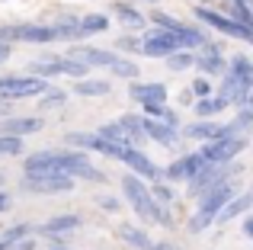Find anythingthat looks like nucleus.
I'll use <instances>...</instances> for the list:
<instances>
[{
  "instance_id": "obj_1",
  "label": "nucleus",
  "mask_w": 253,
  "mask_h": 250,
  "mask_svg": "<svg viewBox=\"0 0 253 250\" xmlns=\"http://www.w3.org/2000/svg\"><path fill=\"white\" fill-rule=\"evenodd\" d=\"M26 173H68L74 180H90V183H103L106 173L96 170L90 164V157L81 148H45L26 157L23 164Z\"/></svg>"
},
{
  "instance_id": "obj_2",
  "label": "nucleus",
  "mask_w": 253,
  "mask_h": 250,
  "mask_svg": "<svg viewBox=\"0 0 253 250\" xmlns=\"http://www.w3.org/2000/svg\"><path fill=\"white\" fill-rule=\"evenodd\" d=\"M234 196H237V189H234V183H231V180L221 183V186H215V189H209V193H202V196H199L196 212H192L189 221H186L189 234H202V231H209L211 225H218V215H221V208L228 206Z\"/></svg>"
},
{
  "instance_id": "obj_3",
  "label": "nucleus",
  "mask_w": 253,
  "mask_h": 250,
  "mask_svg": "<svg viewBox=\"0 0 253 250\" xmlns=\"http://www.w3.org/2000/svg\"><path fill=\"white\" fill-rule=\"evenodd\" d=\"M68 42L61 19L58 23H10L0 26V42H26V45H48V42Z\"/></svg>"
},
{
  "instance_id": "obj_4",
  "label": "nucleus",
  "mask_w": 253,
  "mask_h": 250,
  "mask_svg": "<svg viewBox=\"0 0 253 250\" xmlns=\"http://www.w3.org/2000/svg\"><path fill=\"white\" fill-rule=\"evenodd\" d=\"M241 170H244V164H237V161H228V164L209 161L189 183H186V196H189V199H199L202 193H209V189H215V186H221V183H228L231 176H237Z\"/></svg>"
},
{
  "instance_id": "obj_5",
  "label": "nucleus",
  "mask_w": 253,
  "mask_h": 250,
  "mask_svg": "<svg viewBox=\"0 0 253 250\" xmlns=\"http://www.w3.org/2000/svg\"><path fill=\"white\" fill-rule=\"evenodd\" d=\"M99 135H106L109 141H119V144H128V148H141L144 141H148V131H144V116H119V119L99 125Z\"/></svg>"
},
{
  "instance_id": "obj_6",
  "label": "nucleus",
  "mask_w": 253,
  "mask_h": 250,
  "mask_svg": "<svg viewBox=\"0 0 253 250\" xmlns=\"http://www.w3.org/2000/svg\"><path fill=\"white\" fill-rule=\"evenodd\" d=\"M122 196H125V202H128V206L135 208L138 221H154L157 199H154V193H151L148 183H144L138 173H131V170L122 176Z\"/></svg>"
},
{
  "instance_id": "obj_7",
  "label": "nucleus",
  "mask_w": 253,
  "mask_h": 250,
  "mask_svg": "<svg viewBox=\"0 0 253 250\" xmlns=\"http://www.w3.org/2000/svg\"><path fill=\"white\" fill-rule=\"evenodd\" d=\"M51 83L36 74H0V96L3 100H39Z\"/></svg>"
},
{
  "instance_id": "obj_8",
  "label": "nucleus",
  "mask_w": 253,
  "mask_h": 250,
  "mask_svg": "<svg viewBox=\"0 0 253 250\" xmlns=\"http://www.w3.org/2000/svg\"><path fill=\"white\" fill-rule=\"evenodd\" d=\"M192 13H196L199 23H205L209 29H218L221 36L237 39V42H253V26L241 23V19H234V16H228V13H218V10H211V6H196Z\"/></svg>"
},
{
  "instance_id": "obj_9",
  "label": "nucleus",
  "mask_w": 253,
  "mask_h": 250,
  "mask_svg": "<svg viewBox=\"0 0 253 250\" xmlns=\"http://www.w3.org/2000/svg\"><path fill=\"white\" fill-rule=\"evenodd\" d=\"M64 144L81 148V151H96V154L109 157V161H122L125 151H128V144L109 141V138L99 135V131H68V135H64Z\"/></svg>"
},
{
  "instance_id": "obj_10",
  "label": "nucleus",
  "mask_w": 253,
  "mask_h": 250,
  "mask_svg": "<svg viewBox=\"0 0 253 250\" xmlns=\"http://www.w3.org/2000/svg\"><path fill=\"white\" fill-rule=\"evenodd\" d=\"M74 183L77 180L68 173H23L19 189L29 196H55V193H71Z\"/></svg>"
},
{
  "instance_id": "obj_11",
  "label": "nucleus",
  "mask_w": 253,
  "mask_h": 250,
  "mask_svg": "<svg viewBox=\"0 0 253 250\" xmlns=\"http://www.w3.org/2000/svg\"><path fill=\"white\" fill-rule=\"evenodd\" d=\"M179 48H186V42H183V36L179 32H170V29H161V26H154V29H148L141 36V55L144 58H167L173 55V51H179Z\"/></svg>"
},
{
  "instance_id": "obj_12",
  "label": "nucleus",
  "mask_w": 253,
  "mask_h": 250,
  "mask_svg": "<svg viewBox=\"0 0 253 250\" xmlns=\"http://www.w3.org/2000/svg\"><path fill=\"white\" fill-rule=\"evenodd\" d=\"M247 138L244 135H224V138H215V141H202V154L205 161H215V164H228V161H237V157L247 151Z\"/></svg>"
},
{
  "instance_id": "obj_13",
  "label": "nucleus",
  "mask_w": 253,
  "mask_h": 250,
  "mask_svg": "<svg viewBox=\"0 0 253 250\" xmlns=\"http://www.w3.org/2000/svg\"><path fill=\"white\" fill-rule=\"evenodd\" d=\"M205 164H209V161H205L202 151H189V154L176 157L170 167H164V180H170V183H189L192 176L205 167Z\"/></svg>"
},
{
  "instance_id": "obj_14",
  "label": "nucleus",
  "mask_w": 253,
  "mask_h": 250,
  "mask_svg": "<svg viewBox=\"0 0 253 250\" xmlns=\"http://www.w3.org/2000/svg\"><path fill=\"white\" fill-rule=\"evenodd\" d=\"M196 71L205 74V77H221L224 71H228V58H224L221 45L209 39V42L196 51Z\"/></svg>"
},
{
  "instance_id": "obj_15",
  "label": "nucleus",
  "mask_w": 253,
  "mask_h": 250,
  "mask_svg": "<svg viewBox=\"0 0 253 250\" xmlns=\"http://www.w3.org/2000/svg\"><path fill=\"white\" fill-rule=\"evenodd\" d=\"M68 55L81 58L84 64H90V68H109V71L122 61V51H116V48H96V45H74Z\"/></svg>"
},
{
  "instance_id": "obj_16",
  "label": "nucleus",
  "mask_w": 253,
  "mask_h": 250,
  "mask_svg": "<svg viewBox=\"0 0 253 250\" xmlns=\"http://www.w3.org/2000/svg\"><path fill=\"white\" fill-rule=\"evenodd\" d=\"M122 164L131 170V173H138L141 180H151V183L164 180V170L157 167V164L151 161V157L144 154L141 148H128V151H125V157H122Z\"/></svg>"
},
{
  "instance_id": "obj_17",
  "label": "nucleus",
  "mask_w": 253,
  "mask_h": 250,
  "mask_svg": "<svg viewBox=\"0 0 253 250\" xmlns=\"http://www.w3.org/2000/svg\"><path fill=\"white\" fill-rule=\"evenodd\" d=\"M128 96L135 103H141V106H148V103H167V83L161 81H131L128 83Z\"/></svg>"
},
{
  "instance_id": "obj_18",
  "label": "nucleus",
  "mask_w": 253,
  "mask_h": 250,
  "mask_svg": "<svg viewBox=\"0 0 253 250\" xmlns=\"http://www.w3.org/2000/svg\"><path fill=\"white\" fill-rule=\"evenodd\" d=\"M179 135L192 138V141H215V138H224V122H218V119H196L189 125H179Z\"/></svg>"
},
{
  "instance_id": "obj_19",
  "label": "nucleus",
  "mask_w": 253,
  "mask_h": 250,
  "mask_svg": "<svg viewBox=\"0 0 253 250\" xmlns=\"http://www.w3.org/2000/svg\"><path fill=\"white\" fill-rule=\"evenodd\" d=\"M144 131H148V141L161 144V148H176V141L183 138L176 125H170L164 119H151V116H144Z\"/></svg>"
},
{
  "instance_id": "obj_20",
  "label": "nucleus",
  "mask_w": 253,
  "mask_h": 250,
  "mask_svg": "<svg viewBox=\"0 0 253 250\" xmlns=\"http://www.w3.org/2000/svg\"><path fill=\"white\" fill-rule=\"evenodd\" d=\"M81 228V215H74V212H64V215H55V218H48V221H42V225H36V234H42V238H64V234H71V231H77Z\"/></svg>"
},
{
  "instance_id": "obj_21",
  "label": "nucleus",
  "mask_w": 253,
  "mask_h": 250,
  "mask_svg": "<svg viewBox=\"0 0 253 250\" xmlns=\"http://www.w3.org/2000/svg\"><path fill=\"white\" fill-rule=\"evenodd\" d=\"M215 93L221 96V100H228V106H247V100H250V87L241 83L234 74H228V71L221 74V83H218Z\"/></svg>"
},
{
  "instance_id": "obj_22",
  "label": "nucleus",
  "mask_w": 253,
  "mask_h": 250,
  "mask_svg": "<svg viewBox=\"0 0 253 250\" xmlns=\"http://www.w3.org/2000/svg\"><path fill=\"white\" fill-rule=\"evenodd\" d=\"M42 125H45L42 116H6V119H0V131H3V135H19V138H26V135H36V131H42Z\"/></svg>"
},
{
  "instance_id": "obj_23",
  "label": "nucleus",
  "mask_w": 253,
  "mask_h": 250,
  "mask_svg": "<svg viewBox=\"0 0 253 250\" xmlns=\"http://www.w3.org/2000/svg\"><path fill=\"white\" fill-rule=\"evenodd\" d=\"M250 208H253V189H250V193H237L234 199H231L228 206L221 208V215H218V225H228V221L241 218V215H247Z\"/></svg>"
},
{
  "instance_id": "obj_24",
  "label": "nucleus",
  "mask_w": 253,
  "mask_h": 250,
  "mask_svg": "<svg viewBox=\"0 0 253 250\" xmlns=\"http://www.w3.org/2000/svg\"><path fill=\"white\" fill-rule=\"evenodd\" d=\"M119 241H122V244H128L131 250H151V244H154V241H151V234L144 231V228H138V225H119Z\"/></svg>"
},
{
  "instance_id": "obj_25",
  "label": "nucleus",
  "mask_w": 253,
  "mask_h": 250,
  "mask_svg": "<svg viewBox=\"0 0 253 250\" xmlns=\"http://www.w3.org/2000/svg\"><path fill=\"white\" fill-rule=\"evenodd\" d=\"M77 29H81V39L99 36V32L109 29V16H103V13H84V16H77Z\"/></svg>"
},
{
  "instance_id": "obj_26",
  "label": "nucleus",
  "mask_w": 253,
  "mask_h": 250,
  "mask_svg": "<svg viewBox=\"0 0 253 250\" xmlns=\"http://www.w3.org/2000/svg\"><path fill=\"white\" fill-rule=\"evenodd\" d=\"M71 93H77V96H106V93H112V87L103 77H81V81H74V90H71Z\"/></svg>"
},
{
  "instance_id": "obj_27",
  "label": "nucleus",
  "mask_w": 253,
  "mask_h": 250,
  "mask_svg": "<svg viewBox=\"0 0 253 250\" xmlns=\"http://www.w3.org/2000/svg\"><path fill=\"white\" fill-rule=\"evenodd\" d=\"M224 109H228V100H221L218 93L202 96V100H196V103H192V113H196L199 119H215L218 113H224Z\"/></svg>"
},
{
  "instance_id": "obj_28",
  "label": "nucleus",
  "mask_w": 253,
  "mask_h": 250,
  "mask_svg": "<svg viewBox=\"0 0 253 250\" xmlns=\"http://www.w3.org/2000/svg\"><path fill=\"white\" fill-rule=\"evenodd\" d=\"M228 74H234L241 83H247V87L253 90V58L247 55H234L228 61Z\"/></svg>"
},
{
  "instance_id": "obj_29",
  "label": "nucleus",
  "mask_w": 253,
  "mask_h": 250,
  "mask_svg": "<svg viewBox=\"0 0 253 250\" xmlns=\"http://www.w3.org/2000/svg\"><path fill=\"white\" fill-rule=\"evenodd\" d=\"M116 16H119V23L128 26V29H144V26H148L144 13H138L135 6H128V3H116Z\"/></svg>"
},
{
  "instance_id": "obj_30",
  "label": "nucleus",
  "mask_w": 253,
  "mask_h": 250,
  "mask_svg": "<svg viewBox=\"0 0 253 250\" xmlns=\"http://www.w3.org/2000/svg\"><path fill=\"white\" fill-rule=\"evenodd\" d=\"M164 61H167V68H170V71L183 74V71L196 68V51H192V48H179V51H173V55H167Z\"/></svg>"
},
{
  "instance_id": "obj_31",
  "label": "nucleus",
  "mask_w": 253,
  "mask_h": 250,
  "mask_svg": "<svg viewBox=\"0 0 253 250\" xmlns=\"http://www.w3.org/2000/svg\"><path fill=\"white\" fill-rule=\"evenodd\" d=\"M68 96H71L68 90H61V87H48L42 96H39V109H42V113H45V109H58V106H64V103H68Z\"/></svg>"
},
{
  "instance_id": "obj_32",
  "label": "nucleus",
  "mask_w": 253,
  "mask_h": 250,
  "mask_svg": "<svg viewBox=\"0 0 253 250\" xmlns=\"http://www.w3.org/2000/svg\"><path fill=\"white\" fill-rule=\"evenodd\" d=\"M138 71H141V68H138L131 58H122V61H119L116 68L109 71V74H112V77H122V81H138Z\"/></svg>"
},
{
  "instance_id": "obj_33",
  "label": "nucleus",
  "mask_w": 253,
  "mask_h": 250,
  "mask_svg": "<svg viewBox=\"0 0 253 250\" xmlns=\"http://www.w3.org/2000/svg\"><path fill=\"white\" fill-rule=\"evenodd\" d=\"M0 154H6V157L23 154V138L19 135H3V131H0Z\"/></svg>"
},
{
  "instance_id": "obj_34",
  "label": "nucleus",
  "mask_w": 253,
  "mask_h": 250,
  "mask_svg": "<svg viewBox=\"0 0 253 250\" xmlns=\"http://www.w3.org/2000/svg\"><path fill=\"white\" fill-rule=\"evenodd\" d=\"M151 193H154V199L164 202V206H170V202L176 199V193H173V183H170V180H157L154 186H151Z\"/></svg>"
},
{
  "instance_id": "obj_35",
  "label": "nucleus",
  "mask_w": 253,
  "mask_h": 250,
  "mask_svg": "<svg viewBox=\"0 0 253 250\" xmlns=\"http://www.w3.org/2000/svg\"><path fill=\"white\" fill-rule=\"evenodd\" d=\"M116 51H131V55H141V39H135V36H122L116 42Z\"/></svg>"
},
{
  "instance_id": "obj_36",
  "label": "nucleus",
  "mask_w": 253,
  "mask_h": 250,
  "mask_svg": "<svg viewBox=\"0 0 253 250\" xmlns=\"http://www.w3.org/2000/svg\"><path fill=\"white\" fill-rule=\"evenodd\" d=\"M192 93H196V100H202V96H211V93H215V87H211V81H209V77H196V81H192Z\"/></svg>"
},
{
  "instance_id": "obj_37",
  "label": "nucleus",
  "mask_w": 253,
  "mask_h": 250,
  "mask_svg": "<svg viewBox=\"0 0 253 250\" xmlns=\"http://www.w3.org/2000/svg\"><path fill=\"white\" fill-rule=\"evenodd\" d=\"M154 221L161 228H173L176 221H173V212H170V206H164V202H157V208H154Z\"/></svg>"
},
{
  "instance_id": "obj_38",
  "label": "nucleus",
  "mask_w": 253,
  "mask_h": 250,
  "mask_svg": "<svg viewBox=\"0 0 253 250\" xmlns=\"http://www.w3.org/2000/svg\"><path fill=\"white\" fill-rule=\"evenodd\" d=\"M96 206H99V208H106V212H119V208H122V202H119L116 196H99Z\"/></svg>"
},
{
  "instance_id": "obj_39",
  "label": "nucleus",
  "mask_w": 253,
  "mask_h": 250,
  "mask_svg": "<svg viewBox=\"0 0 253 250\" xmlns=\"http://www.w3.org/2000/svg\"><path fill=\"white\" fill-rule=\"evenodd\" d=\"M13 250H36V241H32V234H26V238L19 241V244L13 247Z\"/></svg>"
},
{
  "instance_id": "obj_40",
  "label": "nucleus",
  "mask_w": 253,
  "mask_h": 250,
  "mask_svg": "<svg viewBox=\"0 0 253 250\" xmlns=\"http://www.w3.org/2000/svg\"><path fill=\"white\" fill-rule=\"evenodd\" d=\"M10 206H13V199H10V196L3 193V189H0V212H6Z\"/></svg>"
},
{
  "instance_id": "obj_41",
  "label": "nucleus",
  "mask_w": 253,
  "mask_h": 250,
  "mask_svg": "<svg viewBox=\"0 0 253 250\" xmlns=\"http://www.w3.org/2000/svg\"><path fill=\"white\" fill-rule=\"evenodd\" d=\"M151 250H179V247H173L170 241H157V244H151Z\"/></svg>"
},
{
  "instance_id": "obj_42",
  "label": "nucleus",
  "mask_w": 253,
  "mask_h": 250,
  "mask_svg": "<svg viewBox=\"0 0 253 250\" xmlns=\"http://www.w3.org/2000/svg\"><path fill=\"white\" fill-rule=\"evenodd\" d=\"M10 58V42H0V64Z\"/></svg>"
},
{
  "instance_id": "obj_43",
  "label": "nucleus",
  "mask_w": 253,
  "mask_h": 250,
  "mask_svg": "<svg viewBox=\"0 0 253 250\" xmlns=\"http://www.w3.org/2000/svg\"><path fill=\"white\" fill-rule=\"evenodd\" d=\"M244 234H247V238L253 241V218H247V221H244Z\"/></svg>"
},
{
  "instance_id": "obj_44",
  "label": "nucleus",
  "mask_w": 253,
  "mask_h": 250,
  "mask_svg": "<svg viewBox=\"0 0 253 250\" xmlns=\"http://www.w3.org/2000/svg\"><path fill=\"white\" fill-rule=\"evenodd\" d=\"M48 250H68V247H48Z\"/></svg>"
},
{
  "instance_id": "obj_45",
  "label": "nucleus",
  "mask_w": 253,
  "mask_h": 250,
  "mask_svg": "<svg viewBox=\"0 0 253 250\" xmlns=\"http://www.w3.org/2000/svg\"><path fill=\"white\" fill-rule=\"evenodd\" d=\"M141 3H157V0H141Z\"/></svg>"
},
{
  "instance_id": "obj_46",
  "label": "nucleus",
  "mask_w": 253,
  "mask_h": 250,
  "mask_svg": "<svg viewBox=\"0 0 253 250\" xmlns=\"http://www.w3.org/2000/svg\"><path fill=\"white\" fill-rule=\"evenodd\" d=\"M0 186H3V176H0Z\"/></svg>"
},
{
  "instance_id": "obj_47",
  "label": "nucleus",
  "mask_w": 253,
  "mask_h": 250,
  "mask_svg": "<svg viewBox=\"0 0 253 250\" xmlns=\"http://www.w3.org/2000/svg\"><path fill=\"white\" fill-rule=\"evenodd\" d=\"M250 189H253V186H250Z\"/></svg>"
}]
</instances>
